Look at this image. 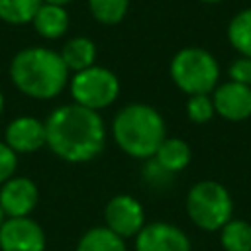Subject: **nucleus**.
I'll list each match as a JSON object with an SVG mask.
<instances>
[{
  "mask_svg": "<svg viewBox=\"0 0 251 251\" xmlns=\"http://www.w3.org/2000/svg\"><path fill=\"white\" fill-rule=\"evenodd\" d=\"M112 135L126 155L133 159H151L167 137V126L153 106L131 102L114 116Z\"/></svg>",
  "mask_w": 251,
  "mask_h": 251,
  "instance_id": "obj_3",
  "label": "nucleus"
},
{
  "mask_svg": "<svg viewBox=\"0 0 251 251\" xmlns=\"http://www.w3.org/2000/svg\"><path fill=\"white\" fill-rule=\"evenodd\" d=\"M2 222H4V212H2V208H0V226H2Z\"/></svg>",
  "mask_w": 251,
  "mask_h": 251,
  "instance_id": "obj_28",
  "label": "nucleus"
},
{
  "mask_svg": "<svg viewBox=\"0 0 251 251\" xmlns=\"http://www.w3.org/2000/svg\"><path fill=\"white\" fill-rule=\"evenodd\" d=\"M10 78L25 96L51 100L67 86L69 69L57 51L47 47H25L12 57Z\"/></svg>",
  "mask_w": 251,
  "mask_h": 251,
  "instance_id": "obj_2",
  "label": "nucleus"
},
{
  "mask_svg": "<svg viewBox=\"0 0 251 251\" xmlns=\"http://www.w3.org/2000/svg\"><path fill=\"white\" fill-rule=\"evenodd\" d=\"M229 80L237 84L251 86V59L249 57H239L229 65Z\"/></svg>",
  "mask_w": 251,
  "mask_h": 251,
  "instance_id": "obj_23",
  "label": "nucleus"
},
{
  "mask_svg": "<svg viewBox=\"0 0 251 251\" xmlns=\"http://www.w3.org/2000/svg\"><path fill=\"white\" fill-rule=\"evenodd\" d=\"M0 251H45V231L29 216L6 218L0 226Z\"/></svg>",
  "mask_w": 251,
  "mask_h": 251,
  "instance_id": "obj_8",
  "label": "nucleus"
},
{
  "mask_svg": "<svg viewBox=\"0 0 251 251\" xmlns=\"http://www.w3.org/2000/svg\"><path fill=\"white\" fill-rule=\"evenodd\" d=\"M186 114L194 124H206L216 114L214 102L208 94H194L186 102Z\"/></svg>",
  "mask_w": 251,
  "mask_h": 251,
  "instance_id": "obj_21",
  "label": "nucleus"
},
{
  "mask_svg": "<svg viewBox=\"0 0 251 251\" xmlns=\"http://www.w3.org/2000/svg\"><path fill=\"white\" fill-rule=\"evenodd\" d=\"M35 31L45 39H59L69 29V14L65 6L41 4L37 14L31 20Z\"/></svg>",
  "mask_w": 251,
  "mask_h": 251,
  "instance_id": "obj_13",
  "label": "nucleus"
},
{
  "mask_svg": "<svg viewBox=\"0 0 251 251\" xmlns=\"http://www.w3.org/2000/svg\"><path fill=\"white\" fill-rule=\"evenodd\" d=\"M171 78L188 96L210 94L218 86L220 67L206 49L184 47L176 51L171 61Z\"/></svg>",
  "mask_w": 251,
  "mask_h": 251,
  "instance_id": "obj_4",
  "label": "nucleus"
},
{
  "mask_svg": "<svg viewBox=\"0 0 251 251\" xmlns=\"http://www.w3.org/2000/svg\"><path fill=\"white\" fill-rule=\"evenodd\" d=\"M171 176H173V175L167 173L163 167H159V165L155 163V159H151V161L143 167V178L147 180V184H151V186H155V188H161V186L169 184V178H171Z\"/></svg>",
  "mask_w": 251,
  "mask_h": 251,
  "instance_id": "obj_24",
  "label": "nucleus"
},
{
  "mask_svg": "<svg viewBox=\"0 0 251 251\" xmlns=\"http://www.w3.org/2000/svg\"><path fill=\"white\" fill-rule=\"evenodd\" d=\"M231 196L218 180H200L186 194L188 218L204 231L222 229L231 220Z\"/></svg>",
  "mask_w": 251,
  "mask_h": 251,
  "instance_id": "obj_5",
  "label": "nucleus"
},
{
  "mask_svg": "<svg viewBox=\"0 0 251 251\" xmlns=\"http://www.w3.org/2000/svg\"><path fill=\"white\" fill-rule=\"evenodd\" d=\"M65 67L69 69V73H80L88 67L94 65L96 61V45L90 37L84 35H76L65 41L63 49L59 51Z\"/></svg>",
  "mask_w": 251,
  "mask_h": 251,
  "instance_id": "obj_14",
  "label": "nucleus"
},
{
  "mask_svg": "<svg viewBox=\"0 0 251 251\" xmlns=\"http://www.w3.org/2000/svg\"><path fill=\"white\" fill-rule=\"evenodd\" d=\"M220 241L226 251H251V224L229 220L220 229Z\"/></svg>",
  "mask_w": 251,
  "mask_h": 251,
  "instance_id": "obj_19",
  "label": "nucleus"
},
{
  "mask_svg": "<svg viewBox=\"0 0 251 251\" xmlns=\"http://www.w3.org/2000/svg\"><path fill=\"white\" fill-rule=\"evenodd\" d=\"M16 167H18V155L4 141H0V186L16 175Z\"/></svg>",
  "mask_w": 251,
  "mask_h": 251,
  "instance_id": "obj_22",
  "label": "nucleus"
},
{
  "mask_svg": "<svg viewBox=\"0 0 251 251\" xmlns=\"http://www.w3.org/2000/svg\"><path fill=\"white\" fill-rule=\"evenodd\" d=\"M39 190L27 176H12L0 186V208L8 218H25L37 206Z\"/></svg>",
  "mask_w": 251,
  "mask_h": 251,
  "instance_id": "obj_10",
  "label": "nucleus"
},
{
  "mask_svg": "<svg viewBox=\"0 0 251 251\" xmlns=\"http://www.w3.org/2000/svg\"><path fill=\"white\" fill-rule=\"evenodd\" d=\"M227 39L241 57L251 59V8L235 14L227 25Z\"/></svg>",
  "mask_w": 251,
  "mask_h": 251,
  "instance_id": "obj_17",
  "label": "nucleus"
},
{
  "mask_svg": "<svg viewBox=\"0 0 251 251\" xmlns=\"http://www.w3.org/2000/svg\"><path fill=\"white\" fill-rule=\"evenodd\" d=\"M76 251H127L126 241L106 226L90 227L76 243Z\"/></svg>",
  "mask_w": 251,
  "mask_h": 251,
  "instance_id": "obj_16",
  "label": "nucleus"
},
{
  "mask_svg": "<svg viewBox=\"0 0 251 251\" xmlns=\"http://www.w3.org/2000/svg\"><path fill=\"white\" fill-rule=\"evenodd\" d=\"M41 0H0V20L10 25H25L37 14Z\"/></svg>",
  "mask_w": 251,
  "mask_h": 251,
  "instance_id": "obj_18",
  "label": "nucleus"
},
{
  "mask_svg": "<svg viewBox=\"0 0 251 251\" xmlns=\"http://www.w3.org/2000/svg\"><path fill=\"white\" fill-rule=\"evenodd\" d=\"M69 88L75 104L98 112L116 102L120 94V80L110 69L92 65L80 73H75Z\"/></svg>",
  "mask_w": 251,
  "mask_h": 251,
  "instance_id": "obj_6",
  "label": "nucleus"
},
{
  "mask_svg": "<svg viewBox=\"0 0 251 251\" xmlns=\"http://www.w3.org/2000/svg\"><path fill=\"white\" fill-rule=\"evenodd\" d=\"M4 143L18 155V153H35L39 151L45 139V122L33 116H20L6 126Z\"/></svg>",
  "mask_w": 251,
  "mask_h": 251,
  "instance_id": "obj_11",
  "label": "nucleus"
},
{
  "mask_svg": "<svg viewBox=\"0 0 251 251\" xmlns=\"http://www.w3.org/2000/svg\"><path fill=\"white\" fill-rule=\"evenodd\" d=\"M92 18L104 25L120 24L129 8V0H86Z\"/></svg>",
  "mask_w": 251,
  "mask_h": 251,
  "instance_id": "obj_20",
  "label": "nucleus"
},
{
  "mask_svg": "<svg viewBox=\"0 0 251 251\" xmlns=\"http://www.w3.org/2000/svg\"><path fill=\"white\" fill-rule=\"evenodd\" d=\"M190 157H192V153H190V147L186 141H182L178 137H165L151 159H155V163L159 167H163L167 173L175 175V173L186 169V165L190 163Z\"/></svg>",
  "mask_w": 251,
  "mask_h": 251,
  "instance_id": "obj_15",
  "label": "nucleus"
},
{
  "mask_svg": "<svg viewBox=\"0 0 251 251\" xmlns=\"http://www.w3.org/2000/svg\"><path fill=\"white\" fill-rule=\"evenodd\" d=\"M104 226L122 239L135 237L145 226V212L141 202L131 194H116L104 208Z\"/></svg>",
  "mask_w": 251,
  "mask_h": 251,
  "instance_id": "obj_7",
  "label": "nucleus"
},
{
  "mask_svg": "<svg viewBox=\"0 0 251 251\" xmlns=\"http://www.w3.org/2000/svg\"><path fill=\"white\" fill-rule=\"evenodd\" d=\"M214 110L224 120L241 122L251 118V86L237 82H224L214 88Z\"/></svg>",
  "mask_w": 251,
  "mask_h": 251,
  "instance_id": "obj_12",
  "label": "nucleus"
},
{
  "mask_svg": "<svg viewBox=\"0 0 251 251\" xmlns=\"http://www.w3.org/2000/svg\"><path fill=\"white\" fill-rule=\"evenodd\" d=\"M43 4H55V6H65V4H69L71 0H41Z\"/></svg>",
  "mask_w": 251,
  "mask_h": 251,
  "instance_id": "obj_25",
  "label": "nucleus"
},
{
  "mask_svg": "<svg viewBox=\"0 0 251 251\" xmlns=\"http://www.w3.org/2000/svg\"><path fill=\"white\" fill-rule=\"evenodd\" d=\"M49 149L69 163H86L100 155L106 143V124L94 110L78 104H63L45 120Z\"/></svg>",
  "mask_w": 251,
  "mask_h": 251,
  "instance_id": "obj_1",
  "label": "nucleus"
},
{
  "mask_svg": "<svg viewBox=\"0 0 251 251\" xmlns=\"http://www.w3.org/2000/svg\"><path fill=\"white\" fill-rule=\"evenodd\" d=\"M2 110H4V94L0 90V116H2Z\"/></svg>",
  "mask_w": 251,
  "mask_h": 251,
  "instance_id": "obj_26",
  "label": "nucleus"
},
{
  "mask_svg": "<svg viewBox=\"0 0 251 251\" xmlns=\"http://www.w3.org/2000/svg\"><path fill=\"white\" fill-rule=\"evenodd\" d=\"M200 2H206V4H216V2H222V0H200Z\"/></svg>",
  "mask_w": 251,
  "mask_h": 251,
  "instance_id": "obj_27",
  "label": "nucleus"
},
{
  "mask_svg": "<svg viewBox=\"0 0 251 251\" xmlns=\"http://www.w3.org/2000/svg\"><path fill=\"white\" fill-rule=\"evenodd\" d=\"M135 251H190V239L175 224L151 222L135 235Z\"/></svg>",
  "mask_w": 251,
  "mask_h": 251,
  "instance_id": "obj_9",
  "label": "nucleus"
}]
</instances>
